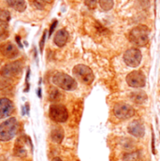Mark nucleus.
<instances>
[{
	"label": "nucleus",
	"mask_w": 160,
	"mask_h": 161,
	"mask_svg": "<svg viewBox=\"0 0 160 161\" xmlns=\"http://www.w3.org/2000/svg\"><path fill=\"white\" fill-rule=\"evenodd\" d=\"M13 153L16 157L19 158H25L27 154L26 149H25V138H19L16 141V143L13 148Z\"/></svg>",
	"instance_id": "13"
},
{
	"label": "nucleus",
	"mask_w": 160,
	"mask_h": 161,
	"mask_svg": "<svg viewBox=\"0 0 160 161\" xmlns=\"http://www.w3.org/2000/svg\"><path fill=\"white\" fill-rule=\"evenodd\" d=\"M129 40L134 45L142 47L148 43L149 40V29L145 25L135 26L129 33Z\"/></svg>",
	"instance_id": "1"
},
{
	"label": "nucleus",
	"mask_w": 160,
	"mask_h": 161,
	"mask_svg": "<svg viewBox=\"0 0 160 161\" xmlns=\"http://www.w3.org/2000/svg\"><path fill=\"white\" fill-rule=\"evenodd\" d=\"M56 25H57V22H56V21H54V22L52 23V25H51V28H50V32H49V34H50V35H52V33L53 32V30H54V28H55Z\"/></svg>",
	"instance_id": "25"
},
{
	"label": "nucleus",
	"mask_w": 160,
	"mask_h": 161,
	"mask_svg": "<svg viewBox=\"0 0 160 161\" xmlns=\"http://www.w3.org/2000/svg\"><path fill=\"white\" fill-rule=\"evenodd\" d=\"M68 40H69V32L66 29H60L59 31L56 32L53 38V42L58 47H63L67 43Z\"/></svg>",
	"instance_id": "14"
},
{
	"label": "nucleus",
	"mask_w": 160,
	"mask_h": 161,
	"mask_svg": "<svg viewBox=\"0 0 160 161\" xmlns=\"http://www.w3.org/2000/svg\"><path fill=\"white\" fill-rule=\"evenodd\" d=\"M60 97H61V93L59 92V90L56 89V88H53V87L51 88V90L49 92V98H50V100L57 101V100L60 99Z\"/></svg>",
	"instance_id": "19"
},
{
	"label": "nucleus",
	"mask_w": 160,
	"mask_h": 161,
	"mask_svg": "<svg viewBox=\"0 0 160 161\" xmlns=\"http://www.w3.org/2000/svg\"><path fill=\"white\" fill-rule=\"evenodd\" d=\"M9 35L8 27L6 24H0V41L5 40Z\"/></svg>",
	"instance_id": "20"
},
{
	"label": "nucleus",
	"mask_w": 160,
	"mask_h": 161,
	"mask_svg": "<svg viewBox=\"0 0 160 161\" xmlns=\"http://www.w3.org/2000/svg\"><path fill=\"white\" fill-rule=\"evenodd\" d=\"M130 97H131L132 101L135 102V103H137V104H142L147 99L146 94L144 92H142V91H139V92L132 93L130 95Z\"/></svg>",
	"instance_id": "17"
},
{
	"label": "nucleus",
	"mask_w": 160,
	"mask_h": 161,
	"mask_svg": "<svg viewBox=\"0 0 160 161\" xmlns=\"http://www.w3.org/2000/svg\"><path fill=\"white\" fill-rule=\"evenodd\" d=\"M49 116L56 123H64L69 118L67 108L62 104H52L49 109Z\"/></svg>",
	"instance_id": "5"
},
{
	"label": "nucleus",
	"mask_w": 160,
	"mask_h": 161,
	"mask_svg": "<svg viewBox=\"0 0 160 161\" xmlns=\"http://www.w3.org/2000/svg\"><path fill=\"white\" fill-rule=\"evenodd\" d=\"M113 113L117 118L124 120L132 117L135 114V111L129 104H126L124 102H119L113 107Z\"/></svg>",
	"instance_id": "8"
},
{
	"label": "nucleus",
	"mask_w": 160,
	"mask_h": 161,
	"mask_svg": "<svg viewBox=\"0 0 160 161\" xmlns=\"http://www.w3.org/2000/svg\"><path fill=\"white\" fill-rule=\"evenodd\" d=\"M124 63L131 68H136L141 64V53L137 48L128 49L124 54Z\"/></svg>",
	"instance_id": "7"
},
{
	"label": "nucleus",
	"mask_w": 160,
	"mask_h": 161,
	"mask_svg": "<svg viewBox=\"0 0 160 161\" xmlns=\"http://www.w3.org/2000/svg\"><path fill=\"white\" fill-rule=\"evenodd\" d=\"M22 70H23V62L14 61L5 65L0 69V74L5 78H13L20 75Z\"/></svg>",
	"instance_id": "6"
},
{
	"label": "nucleus",
	"mask_w": 160,
	"mask_h": 161,
	"mask_svg": "<svg viewBox=\"0 0 160 161\" xmlns=\"http://www.w3.org/2000/svg\"><path fill=\"white\" fill-rule=\"evenodd\" d=\"M51 138L54 142L61 143L64 139V130L59 126L54 127L51 132Z\"/></svg>",
	"instance_id": "16"
},
{
	"label": "nucleus",
	"mask_w": 160,
	"mask_h": 161,
	"mask_svg": "<svg viewBox=\"0 0 160 161\" xmlns=\"http://www.w3.org/2000/svg\"><path fill=\"white\" fill-rule=\"evenodd\" d=\"M33 4H34V7L35 8H39V9H42V8H44V4H45V2L43 1V0H34L33 1Z\"/></svg>",
	"instance_id": "22"
},
{
	"label": "nucleus",
	"mask_w": 160,
	"mask_h": 161,
	"mask_svg": "<svg viewBox=\"0 0 160 161\" xmlns=\"http://www.w3.org/2000/svg\"><path fill=\"white\" fill-rule=\"evenodd\" d=\"M127 131L134 137L141 138L144 135V126L140 121H132L127 127Z\"/></svg>",
	"instance_id": "12"
},
{
	"label": "nucleus",
	"mask_w": 160,
	"mask_h": 161,
	"mask_svg": "<svg viewBox=\"0 0 160 161\" xmlns=\"http://www.w3.org/2000/svg\"><path fill=\"white\" fill-rule=\"evenodd\" d=\"M52 82L59 88L67 90V91H72L77 88L76 80H74L69 75L66 73H62V72H58L53 75Z\"/></svg>",
	"instance_id": "3"
},
{
	"label": "nucleus",
	"mask_w": 160,
	"mask_h": 161,
	"mask_svg": "<svg viewBox=\"0 0 160 161\" xmlns=\"http://www.w3.org/2000/svg\"><path fill=\"white\" fill-rule=\"evenodd\" d=\"M43 1H44L45 3H52L53 0H43Z\"/></svg>",
	"instance_id": "28"
},
{
	"label": "nucleus",
	"mask_w": 160,
	"mask_h": 161,
	"mask_svg": "<svg viewBox=\"0 0 160 161\" xmlns=\"http://www.w3.org/2000/svg\"><path fill=\"white\" fill-rule=\"evenodd\" d=\"M7 3L10 8H12L13 9H15L19 12L25 11L26 8L25 0H7Z\"/></svg>",
	"instance_id": "15"
},
{
	"label": "nucleus",
	"mask_w": 160,
	"mask_h": 161,
	"mask_svg": "<svg viewBox=\"0 0 160 161\" xmlns=\"http://www.w3.org/2000/svg\"><path fill=\"white\" fill-rule=\"evenodd\" d=\"M38 96H39V97H41V89L39 88V90H38Z\"/></svg>",
	"instance_id": "26"
},
{
	"label": "nucleus",
	"mask_w": 160,
	"mask_h": 161,
	"mask_svg": "<svg viewBox=\"0 0 160 161\" xmlns=\"http://www.w3.org/2000/svg\"><path fill=\"white\" fill-rule=\"evenodd\" d=\"M14 110V105L12 101L8 98H0V119L9 116Z\"/></svg>",
	"instance_id": "11"
},
{
	"label": "nucleus",
	"mask_w": 160,
	"mask_h": 161,
	"mask_svg": "<svg viewBox=\"0 0 160 161\" xmlns=\"http://www.w3.org/2000/svg\"><path fill=\"white\" fill-rule=\"evenodd\" d=\"M18 122L15 117H10L0 124V141L8 142L17 133Z\"/></svg>",
	"instance_id": "2"
},
{
	"label": "nucleus",
	"mask_w": 160,
	"mask_h": 161,
	"mask_svg": "<svg viewBox=\"0 0 160 161\" xmlns=\"http://www.w3.org/2000/svg\"><path fill=\"white\" fill-rule=\"evenodd\" d=\"M10 20V13L6 9H0V23L7 24Z\"/></svg>",
	"instance_id": "21"
},
{
	"label": "nucleus",
	"mask_w": 160,
	"mask_h": 161,
	"mask_svg": "<svg viewBox=\"0 0 160 161\" xmlns=\"http://www.w3.org/2000/svg\"><path fill=\"white\" fill-rule=\"evenodd\" d=\"M126 82L130 87L141 88L145 86L146 79L141 71H132L126 76Z\"/></svg>",
	"instance_id": "9"
},
{
	"label": "nucleus",
	"mask_w": 160,
	"mask_h": 161,
	"mask_svg": "<svg viewBox=\"0 0 160 161\" xmlns=\"http://www.w3.org/2000/svg\"><path fill=\"white\" fill-rule=\"evenodd\" d=\"M98 4H99L100 8L103 10L108 11V10L113 8V0H98Z\"/></svg>",
	"instance_id": "18"
},
{
	"label": "nucleus",
	"mask_w": 160,
	"mask_h": 161,
	"mask_svg": "<svg viewBox=\"0 0 160 161\" xmlns=\"http://www.w3.org/2000/svg\"><path fill=\"white\" fill-rule=\"evenodd\" d=\"M75 78L83 84H91L94 80V73L92 69L85 65H77L72 70Z\"/></svg>",
	"instance_id": "4"
},
{
	"label": "nucleus",
	"mask_w": 160,
	"mask_h": 161,
	"mask_svg": "<svg viewBox=\"0 0 160 161\" xmlns=\"http://www.w3.org/2000/svg\"><path fill=\"white\" fill-rule=\"evenodd\" d=\"M97 0H84V4L89 8H95L97 6Z\"/></svg>",
	"instance_id": "23"
},
{
	"label": "nucleus",
	"mask_w": 160,
	"mask_h": 161,
	"mask_svg": "<svg viewBox=\"0 0 160 161\" xmlns=\"http://www.w3.org/2000/svg\"><path fill=\"white\" fill-rule=\"evenodd\" d=\"M52 161H62V160H61V158H53Z\"/></svg>",
	"instance_id": "27"
},
{
	"label": "nucleus",
	"mask_w": 160,
	"mask_h": 161,
	"mask_svg": "<svg viewBox=\"0 0 160 161\" xmlns=\"http://www.w3.org/2000/svg\"><path fill=\"white\" fill-rule=\"evenodd\" d=\"M0 53H2L4 57L8 58V59H13L18 56L19 50L15 44H13L10 41H8L0 45Z\"/></svg>",
	"instance_id": "10"
},
{
	"label": "nucleus",
	"mask_w": 160,
	"mask_h": 161,
	"mask_svg": "<svg viewBox=\"0 0 160 161\" xmlns=\"http://www.w3.org/2000/svg\"><path fill=\"white\" fill-rule=\"evenodd\" d=\"M45 38H46V33H44V34H43L42 39H41V40H40V51H41V52L43 51V45H44V42H45Z\"/></svg>",
	"instance_id": "24"
}]
</instances>
